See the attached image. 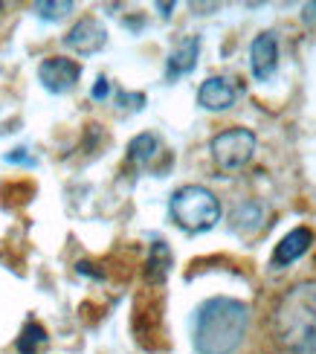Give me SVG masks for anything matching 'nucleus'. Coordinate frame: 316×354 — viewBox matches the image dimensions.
I'll list each match as a JSON object with an SVG mask.
<instances>
[{
  "mask_svg": "<svg viewBox=\"0 0 316 354\" xmlns=\"http://www.w3.org/2000/svg\"><path fill=\"white\" fill-rule=\"evenodd\" d=\"M169 215L183 232H206L221 221V201L206 186H180L169 201Z\"/></svg>",
  "mask_w": 316,
  "mask_h": 354,
  "instance_id": "obj_3",
  "label": "nucleus"
},
{
  "mask_svg": "<svg viewBox=\"0 0 316 354\" xmlns=\"http://www.w3.org/2000/svg\"><path fill=\"white\" fill-rule=\"evenodd\" d=\"M32 12L38 15L41 21H62L73 12V3L70 0H62V3H35Z\"/></svg>",
  "mask_w": 316,
  "mask_h": 354,
  "instance_id": "obj_15",
  "label": "nucleus"
},
{
  "mask_svg": "<svg viewBox=\"0 0 316 354\" xmlns=\"http://www.w3.org/2000/svg\"><path fill=\"white\" fill-rule=\"evenodd\" d=\"M157 9H162L160 15H162V18H169V15H171V9H174V3H160Z\"/></svg>",
  "mask_w": 316,
  "mask_h": 354,
  "instance_id": "obj_19",
  "label": "nucleus"
},
{
  "mask_svg": "<svg viewBox=\"0 0 316 354\" xmlns=\"http://www.w3.org/2000/svg\"><path fill=\"white\" fill-rule=\"evenodd\" d=\"M0 9H3V3H0Z\"/></svg>",
  "mask_w": 316,
  "mask_h": 354,
  "instance_id": "obj_20",
  "label": "nucleus"
},
{
  "mask_svg": "<svg viewBox=\"0 0 316 354\" xmlns=\"http://www.w3.org/2000/svg\"><path fill=\"white\" fill-rule=\"evenodd\" d=\"M3 160H6V163H12V166H29V169H35V163H38V160L29 154L26 149H15V151H9Z\"/></svg>",
  "mask_w": 316,
  "mask_h": 354,
  "instance_id": "obj_16",
  "label": "nucleus"
},
{
  "mask_svg": "<svg viewBox=\"0 0 316 354\" xmlns=\"http://www.w3.org/2000/svg\"><path fill=\"white\" fill-rule=\"evenodd\" d=\"M235 96H238V91L232 87V82L223 79V76H212L198 87V105L203 111H212V113L230 111L235 105Z\"/></svg>",
  "mask_w": 316,
  "mask_h": 354,
  "instance_id": "obj_9",
  "label": "nucleus"
},
{
  "mask_svg": "<svg viewBox=\"0 0 316 354\" xmlns=\"http://www.w3.org/2000/svg\"><path fill=\"white\" fill-rule=\"evenodd\" d=\"M302 18H305V24H316V3H308V6H305Z\"/></svg>",
  "mask_w": 316,
  "mask_h": 354,
  "instance_id": "obj_18",
  "label": "nucleus"
},
{
  "mask_svg": "<svg viewBox=\"0 0 316 354\" xmlns=\"http://www.w3.org/2000/svg\"><path fill=\"white\" fill-rule=\"evenodd\" d=\"M198 58H201V38L198 35H186L180 38L169 58H165V79L177 82L180 76H189V73L198 67Z\"/></svg>",
  "mask_w": 316,
  "mask_h": 354,
  "instance_id": "obj_8",
  "label": "nucleus"
},
{
  "mask_svg": "<svg viewBox=\"0 0 316 354\" xmlns=\"http://www.w3.org/2000/svg\"><path fill=\"white\" fill-rule=\"evenodd\" d=\"M250 326V308L232 297H212L198 305L192 346L198 354H235Z\"/></svg>",
  "mask_w": 316,
  "mask_h": 354,
  "instance_id": "obj_1",
  "label": "nucleus"
},
{
  "mask_svg": "<svg viewBox=\"0 0 316 354\" xmlns=\"http://www.w3.org/2000/svg\"><path fill=\"white\" fill-rule=\"evenodd\" d=\"M47 343H50L47 328H44L41 322L29 319L26 326L21 328V337H18V343H15V348H18V354H38Z\"/></svg>",
  "mask_w": 316,
  "mask_h": 354,
  "instance_id": "obj_14",
  "label": "nucleus"
},
{
  "mask_svg": "<svg viewBox=\"0 0 316 354\" xmlns=\"http://www.w3.org/2000/svg\"><path fill=\"white\" fill-rule=\"evenodd\" d=\"M64 44L79 55H93V53H99L104 47V44H108V29H104L102 21H96V18H90L87 15V18L73 24V29L64 35Z\"/></svg>",
  "mask_w": 316,
  "mask_h": 354,
  "instance_id": "obj_6",
  "label": "nucleus"
},
{
  "mask_svg": "<svg viewBox=\"0 0 316 354\" xmlns=\"http://www.w3.org/2000/svg\"><path fill=\"white\" fill-rule=\"evenodd\" d=\"M174 256L165 241H154L151 250H148V261H145V282L148 285H162L171 273Z\"/></svg>",
  "mask_w": 316,
  "mask_h": 354,
  "instance_id": "obj_11",
  "label": "nucleus"
},
{
  "mask_svg": "<svg viewBox=\"0 0 316 354\" xmlns=\"http://www.w3.org/2000/svg\"><path fill=\"white\" fill-rule=\"evenodd\" d=\"M79 79H82V64L67 55H50L38 64V82L44 84V91L55 96L70 93L79 84Z\"/></svg>",
  "mask_w": 316,
  "mask_h": 354,
  "instance_id": "obj_5",
  "label": "nucleus"
},
{
  "mask_svg": "<svg viewBox=\"0 0 316 354\" xmlns=\"http://www.w3.org/2000/svg\"><path fill=\"white\" fill-rule=\"evenodd\" d=\"M313 244V232L308 227H296L290 230L284 239L276 244V253L270 259V268H288V264L299 261Z\"/></svg>",
  "mask_w": 316,
  "mask_h": 354,
  "instance_id": "obj_10",
  "label": "nucleus"
},
{
  "mask_svg": "<svg viewBox=\"0 0 316 354\" xmlns=\"http://www.w3.org/2000/svg\"><path fill=\"white\" fill-rule=\"evenodd\" d=\"M90 96H93L96 102H104L111 96V82H108V76H99L96 79V84H93V91H90Z\"/></svg>",
  "mask_w": 316,
  "mask_h": 354,
  "instance_id": "obj_17",
  "label": "nucleus"
},
{
  "mask_svg": "<svg viewBox=\"0 0 316 354\" xmlns=\"http://www.w3.org/2000/svg\"><path fill=\"white\" fill-rule=\"evenodd\" d=\"M273 334L296 354H316V282H299L279 299Z\"/></svg>",
  "mask_w": 316,
  "mask_h": 354,
  "instance_id": "obj_2",
  "label": "nucleus"
},
{
  "mask_svg": "<svg viewBox=\"0 0 316 354\" xmlns=\"http://www.w3.org/2000/svg\"><path fill=\"white\" fill-rule=\"evenodd\" d=\"M209 151L223 174H238L255 154V134L250 128H227L212 137Z\"/></svg>",
  "mask_w": 316,
  "mask_h": 354,
  "instance_id": "obj_4",
  "label": "nucleus"
},
{
  "mask_svg": "<svg viewBox=\"0 0 316 354\" xmlns=\"http://www.w3.org/2000/svg\"><path fill=\"white\" fill-rule=\"evenodd\" d=\"M160 151H162L160 137L151 134V131H145V134H137L128 142V163L140 166V169H148L160 157Z\"/></svg>",
  "mask_w": 316,
  "mask_h": 354,
  "instance_id": "obj_12",
  "label": "nucleus"
},
{
  "mask_svg": "<svg viewBox=\"0 0 316 354\" xmlns=\"http://www.w3.org/2000/svg\"><path fill=\"white\" fill-rule=\"evenodd\" d=\"M264 224V209L261 203L247 201V203H238L235 212H232V230L238 232H255Z\"/></svg>",
  "mask_w": 316,
  "mask_h": 354,
  "instance_id": "obj_13",
  "label": "nucleus"
},
{
  "mask_svg": "<svg viewBox=\"0 0 316 354\" xmlns=\"http://www.w3.org/2000/svg\"><path fill=\"white\" fill-rule=\"evenodd\" d=\"M250 67H252V76L259 82L273 79V73L279 70V38H276V32L255 35V41L250 44Z\"/></svg>",
  "mask_w": 316,
  "mask_h": 354,
  "instance_id": "obj_7",
  "label": "nucleus"
}]
</instances>
